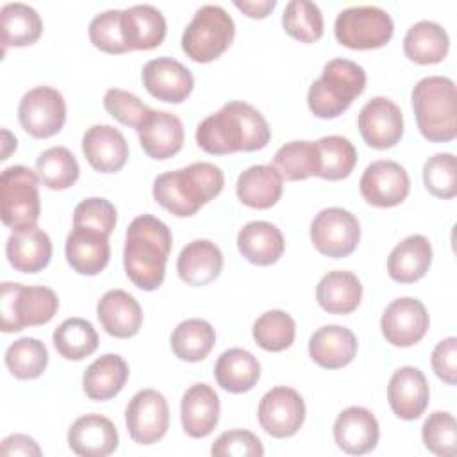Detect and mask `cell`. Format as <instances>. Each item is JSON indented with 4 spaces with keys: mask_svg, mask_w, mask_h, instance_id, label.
Here are the masks:
<instances>
[{
    "mask_svg": "<svg viewBox=\"0 0 457 457\" xmlns=\"http://www.w3.org/2000/svg\"><path fill=\"white\" fill-rule=\"evenodd\" d=\"M195 137L204 152L227 155L264 148L271 137V130L253 105L232 100L214 114L204 118L196 127Z\"/></svg>",
    "mask_w": 457,
    "mask_h": 457,
    "instance_id": "cell-1",
    "label": "cell"
},
{
    "mask_svg": "<svg viewBox=\"0 0 457 457\" xmlns=\"http://www.w3.org/2000/svg\"><path fill=\"white\" fill-rule=\"evenodd\" d=\"M171 245V230L159 218L141 214L130 221L125 234L123 266L136 287L155 291L162 284Z\"/></svg>",
    "mask_w": 457,
    "mask_h": 457,
    "instance_id": "cell-2",
    "label": "cell"
},
{
    "mask_svg": "<svg viewBox=\"0 0 457 457\" xmlns=\"http://www.w3.org/2000/svg\"><path fill=\"white\" fill-rule=\"evenodd\" d=\"M223 184L225 177L221 168L200 161L157 175L152 186V195L154 200L173 216L187 218L216 198L221 193Z\"/></svg>",
    "mask_w": 457,
    "mask_h": 457,
    "instance_id": "cell-3",
    "label": "cell"
},
{
    "mask_svg": "<svg viewBox=\"0 0 457 457\" xmlns=\"http://www.w3.org/2000/svg\"><path fill=\"white\" fill-rule=\"evenodd\" d=\"M411 102L421 136L432 143H448L457 136V95L448 77L430 75L416 82Z\"/></svg>",
    "mask_w": 457,
    "mask_h": 457,
    "instance_id": "cell-4",
    "label": "cell"
},
{
    "mask_svg": "<svg viewBox=\"0 0 457 457\" xmlns=\"http://www.w3.org/2000/svg\"><path fill=\"white\" fill-rule=\"evenodd\" d=\"M366 87V71L361 64L336 57L330 59L307 91L311 112L321 120H332L343 114Z\"/></svg>",
    "mask_w": 457,
    "mask_h": 457,
    "instance_id": "cell-5",
    "label": "cell"
},
{
    "mask_svg": "<svg viewBox=\"0 0 457 457\" xmlns=\"http://www.w3.org/2000/svg\"><path fill=\"white\" fill-rule=\"evenodd\" d=\"M59 309L57 295L45 286L0 284V328L5 334L48 323Z\"/></svg>",
    "mask_w": 457,
    "mask_h": 457,
    "instance_id": "cell-6",
    "label": "cell"
},
{
    "mask_svg": "<svg viewBox=\"0 0 457 457\" xmlns=\"http://www.w3.org/2000/svg\"><path fill=\"white\" fill-rule=\"evenodd\" d=\"M236 25L232 16L214 4L202 5L182 32V50L195 62L218 59L234 41Z\"/></svg>",
    "mask_w": 457,
    "mask_h": 457,
    "instance_id": "cell-7",
    "label": "cell"
},
{
    "mask_svg": "<svg viewBox=\"0 0 457 457\" xmlns=\"http://www.w3.org/2000/svg\"><path fill=\"white\" fill-rule=\"evenodd\" d=\"M2 221L12 232L36 227L41 214L39 177L27 166H9L0 175Z\"/></svg>",
    "mask_w": 457,
    "mask_h": 457,
    "instance_id": "cell-8",
    "label": "cell"
},
{
    "mask_svg": "<svg viewBox=\"0 0 457 457\" xmlns=\"http://www.w3.org/2000/svg\"><path fill=\"white\" fill-rule=\"evenodd\" d=\"M393 20L382 7L353 5L343 9L334 21L336 39L352 50L380 48L393 37Z\"/></svg>",
    "mask_w": 457,
    "mask_h": 457,
    "instance_id": "cell-9",
    "label": "cell"
},
{
    "mask_svg": "<svg viewBox=\"0 0 457 457\" xmlns=\"http://www.w3.org/2000/svg\"><path fill=\"white\" fill-rule=\"evenodd\" d=\"M359 239V220L343 207H327L311 221V241L321 255L348 257L357 248Z\"/></svg>",
    "mask_w": 457,
    "mask_h": 457,
    "instance_id": "cell-10",
    "label": "cell"
},
{
    "mask_svg": "<svg viewBox=\"0 0 457 457\" xmlns=\"http://www.w3.org/2000/svg\"><path fill=\"white\" fill-rule=\"evenodd\" d=\"M18 120L29 136L36 139L52 137L61 132L66 121V102L57 89L36 86L21 96Z\"/></svg>",
    "mask_w": 457,
    "mask_h": 457,
    "instance_id": "cell-11",
    "label": "cell"
},
{
    "mask_svg": "<svg viewBox=\"0 0 457 457\" xmlns=\"http://www.w3.org/2000/svg\"><path fill=\"white\" fill-rule=\"evenodd\" d=\"M257 418L266 434L277 439L295 436L305 421L302 395L287 386L270 389L259 402Z\"/></svg>",
    "mask_w": 457,
    "mask_h": 457,
    "instance_id": "cell-12",
    "label": "cell"
},
{
    "mask_svg": "<svg viewBox=\"0 0 457 457\" xmlns=\"http://www.w3.org/2000/svg\"><path fill=\"white\" fill-rule=\"evenodd\" d=\"M125 423L134 443L154 445L161 441L170 425L166 398L155 389L137 391L125 409Z\"/></svg>",
    "mask_w": 457,
    "mask_h": 457,
    "instance_id": "cell-13",
    "label": "cell"
},
{
    "mask_svg": "<svg viewBox=\"0 0 457 457\" xmlns=\"http://www.w3.org/2000/svg\"><path fill=\"white\" fill-rule=\"evenodd\" d=\"M359 189L362 198L375 207L400 205L411 191L405 168L395 161L378 159L366 166L361 175Z\"/></svg>",
    "mask_w": 457,
    "mask_h": 457,
    "instance_id": "cell-14",
    "label": "cell"
},
{
    "mask_svg": "<svg viewBox=\"0 0 457 457\" xmlns=\"http://www.w3.org/2000/svg\"><path fill=\"white\" fill-rule=\"evenodd\" d=\"M430 320L425 305L412 296L393 300L382 312L380 330L384 339L400 348H407L421 341L428 330Z\"/></svg>",
    "mask_w": 457,
    "mask_h": 457,
    "instance_id": "cell-15",
    "label": "cell"
},
{
    "mask_svg": "<svg viewBox=\"0 0 457 457\" xmlns=\"http://www.w3.org/2000/svg\"><path fill=\"white\" fill-rule=\"evenodd\" d=\"M357 127L368 146L387 150L403 136V114L393 100L373 96L361 107Z\"/></svg>",
    "mask_w": 457,
    "mask_h": 457,
    "instance_id": "cell-16",
    "label": "cell"
},
{
    "mask_svg": "<svg viewBox=\"0 0 457 457\" xmlns=\"http://www.w3.org/2000/svg\"><path fill=\"white\" fill-rule=\"evenodd\" d=\"M141 80L154 98L168 104L184 102L195 87L193 73L173 57L150 59L143 66Z\"/></svg>",
    "mask_w": 457,
    "mask_h": 457,
    "instance_id": "cell-17",
    "label": "cell"
},
{
    "mask_svg": "<svg viewBox=\"0 0 457 457\" xmlns=\"http://www.w3.org/2000/svg\"><path fill=\"white\" fill-rule=\"evenodd\" d=\"M428 398V382L420 368L402 366L391 375L387 384V402L400 420H418L425 412Z\"/></svg>",
    "mask_w": 457,
    "mask_h": 457,
    "instance_id": "cell-18",
    "label": "cell"
},
{
    "mask_svg": "<svg viewBox=\"0 0 457 457\" xmlns=\"http://www.w3.org/2000/svg\"><path fill=\"white\" fill-rule=\"evenodd\" d=\"M334 441L348 455L371 452L380 437L378 421L366 407L352 405L341 411L334 421Z\"/></svg>",
    "mask_w": 457,
    "mask_h": 457,
    "instance_id": "cell-19",
    "label": "cell"
},
{
    "mask_svg": "<svg viewBox=\"0 0 457 457\" xmlns=\"http://www.w3.org/2000/svg\"><path fill=\"white\" fill-rule=\"evenodd\" d=\"M82 154L93 170L116 173L127 164L129 143L118 129L93 125L82 136Z\"/></svg>",
    "mask_w": 457,
    "mask_h": 457,
    "instance_id": "cell-20",
    "label": "cell"
},
{
    "mask_svg": "<svg viewBox=\"0 0 457 457\" xmlns=\"http://www.w3.org/2000/svg\"><path fill=\"white\" fill-rule=\"evenodd\" d=\"M116 425L102 414H84L68 428V446L80 457H105L118 448Z\"/></svg>",
    "mask_w": 457,
    "mask_h": 457,
    "instance_id": "cell-21",
    "label": "cell"
},
{
    "mask_svg": "<svg viewBox=\"0 0 457 457\" xmlns=\"http://www.w3.org/2000/svg\"><path fill=\"white\" fill-rule=\"evenodd\" d=\"M96 316L102 328L118 339L134 337L143 323L139 302L123 289H109L96 303Z\"/></svg>",
    "mask_w": 457,
    "mask_h": 457,
    "instance_id": "cell-22",
    "label": "cell"
},
{
    "mask_svg": "<svg viewBox=\"0 0 457 457\" xmlns=\"http://www.w3.org/2000/svg\"><path fill=\"white\" fill-rule=\"evenodd\" d=\"M143 152L155 159L164 161L180 152L184 145V127L177 114L168 111H154L148 114L137 130Z\"/></svg>",
    "mask_w": 457,
    "mask_h": 457,
    "instance_id": "cell-23",
    "label": "cell"
},
{
    "mask_svg": "<svg viewBox=\"0 0 457 457\" xmlns=\"http://www.w3.org/2000/svg\"><path fill=\"white\" fill-rule=\"evenodd\" d=\"M64 253L68 264L79 275H98L111 257L109 236L91 228L73 227L66 236Z\"/></svg>",
    "mask_w": 457,
    "mask_h": 457,
    "instance_id": "cell-24",
    "label": "cell"
},
{
    "mask_svg": "<svg viewBox=\"0 0 457 457\" xmlns=\"http://www.w3.org/2000/svg\"><path fill=\"white\" fill-rule=\"evenodd\" d=\"M220 420V396L205 382L193 384L180 400V421L189 437H207Z\"/></svg>",
    "mask_w": 457,
    "mask_h": 457,
    "instance_id": "cell-25",
    "label": "cell"
},
{
    "mask_svg": "<svg viewBox=\"0 0 457 457\" xmlns=\"http://www.w3.org/2000/svg\"><path fill=\"white\" fill-rule=\"evenodd\" d=\"M121 36L129 50H152L166 37V20L150 4H137L121 11Z\"/></svg>",
    "mask_w": 457,
    "mask_h": 457,
    "instance_id": "cell-26",
    "label": "cell"
},
{
    "mask_svg": "<svg viewBox=\"0 0 457 457\" xmlns=\"http://www.w3.org/2000/svg\"><path fill=\"white\" fill-rule=\"evenodd\" d=\"M223 268V253L209 239H195L187 243L177 257V273L182 282L202 287L220 277Z\"/></svg>",
    "mask_w": 457,
    "mask_h": 457,
    "instance_id": "cell-27",
    "label": "cell"
},
{
    "mask_svg": "<svg viewBox=\"0 0 457 457\" xmlns=\"http://www.w3.org/2000/svg\"><path fill=\"white\" fill-rule=\"evenodd\" d=\"M355 353L357 337L346 327L323 325L309 337V355L318 366L325 370L348 366Z\"/></svg>",
    "mask_w": 457,
    "mask_h": 457,
    "instance_id": "cell-28",
    "label": "cell"
},
{
    "mask_svg": "<svg viewBox=\"0 0 457 457\" xmlns=\"http://www.w3.org/2000/svg\"><path fill=\"white\" fill-rule=\"evenodd\" d=\"M5 255L16 271L37 273L45 270L52 259L50 236L37 225L12 232L5 243Z\"/></svg>",
    "mask_w": 457,
    "mask_h": 457,
    "instance_id": "cell-29",
    "label": "cell"
},
{
    "mask_svg": "<svg viewBox=\"0 0 457 457\" xmlns=\"http://www.w3.org/2000/svg\"><path fill=\"white\" fill-rule=\"evenodd\" d=\"M432 264L430 241L421 234L402 239L387 257V273L395 282L412 284L423 278Z\"/></svg>",
    "mask_w": 457,
    "mask_h": 457,
    "instance_id": "cell-30",
    "label": "cell"
},
{
    "mask_svg": "<svg viewBox=\"0 0 457 457\" xmlns=\"http://www.w3.org/2000/svg\"><path fill=\"white\" fill-rule=\"evenodd\" d=\"M282 175L271 164H255L237 177L236 195L252 209H270L282 196Z\"/></svg>",
    "mask_w": 457,
    "mask_h": 457,
    "instance_id": "cell-31",
    "label": "cell"
},
{
    "mask_svg": "<svg viewBox=\"0 0 457 457\" xmlns=\"http://www.w3.org/2000/svg\"><path fill=\"white\" fill-rule=\"evenodd\" d=\"M129 378V364L118 353L95 359L82 375V389L89 400L105 402L114 398Z\"/></svg>",
    "mask_w": 457,
    "mask_h": 457,
    "instance_id": "cell-32",
    "label": "cell"
},
{
    "mask_svg": "<svg viewBox=\"0 0 457 457\" xmlns=\"http://www.w3.org/2000/svg\"><path fill=\"white\" fill-rule=\"evenodd\" d=\"M284 236L270 221H248L237 234L241 255L257 266L275 264L284 253Z\"/></svg>",
    "mask_w": 457,
    "mask_h": 457,
    "instance_id": "cell-33",
    "label": "cell"
},
{
    "mask_svg": "<svg viewBox=\"0 0 457 457\" xmlns=\"http://www.w3.org/2000/svg\"><path fill=\"white\" fill-rule=\"evenodd\" d=\"M361 298L362 284L352 271H328L316 286V300L328 314H350L359 307Z\"/></svg>",
    "mask_w": 457,
    "mask_h": 457,
    "instance_id": "cell-34",
    "label": "cell"
},
{
    "mask_svg": "<svg viewBox=\"0 0 457 457\" xmlns=\"http://www.w3.org/2000/svg\"><path fill=\"white\" fill-rule=\"evenodd\" d=\"M214 377L221 389L239 395L250 391L261 378V364L253 353L245 348L225 350L216 364Z\"/></svg>",
    "mask_w": 457,
    "mask_h": 457,
    "instance_id": "cell-35",
    "label": "cell"
},
{
    "mask_svg": "<svg viewBox=\"0 0 457 457\" xmlns=\"http://www.w3.org/2000/svg\"><path fill=\"white\" fill-rule=\"evenodd\" d=\"M450 48V37L446 30L430 20L416 21L409 27L403 37V54L416 64H437Z\"/></svg>",
    "mask_w": 457,
    "mask_h": 457,
    "instance_id": "cell-36",
    "label": "cell"
},
{
    "mask_svg": "<svg viewBox=\"0 0 457 457\" xmlns=\"http://www.w3.org/2000/svg\"><path fill=\"white\" fill-rule=\"evenodd\" d=\"M0 29L5 52L7 46L34 45L43 34V20L34 7L23 2H12L0 9Z\"/></svg>",
    "mask_w": 457,
    "mask_h": 457,
    "instance_id": "cell-37",
    "label": "cell"
},
{
    "mask_svg": "<svg viewBox=\"0 0 457 457\" xmlns=\"http://www.w3.org/2000/svg\"><path fill=\"white\" fill-rule=\"evenodd\" d=\"M216 343V332L212 325L200 318L180 321L170 337L173 353L186 362L204 361Z\"/></svg>",
    "mask_w": 457,
    "mask_h": 457,
    "instance_id": "cell-38",
    "label": "cell"
},
{
    "mask_svg": "<svg viewBox=\"0 0 457 457\" xmlns=\"http://www.w3.org/2000/svg\"><path fill=\"white\" fill-rule=\"evenodd\" d=\"M57 353L68 361H82L98 348V334L84 318L64 320L52 334Z\"/></svg>",
    "mask_w": 457,
    "mask_h": 457,
    "instance_id": "cell-39",
    "label": "cell"
},
{
    "mask_svg": "<svg viewBox=\"0 0 457 457\" xmlns=\"http://www.w3.org/2000/svg\"><path fill=\"white\" fill-rule=\"evenodd\" d=\"M286 180H305L318 175L320 154L316 141H289L282 145L271 164Z\"/></svg>",
    "mask_w": 457,
    "mask_h": 457,
    "instance_id": "cell-40",
    "label": "cell"
},
{
    "mask_svg": "<svg viewBox=\"0 0 457 457\" xmlns=\"http://www.w3.org/2000/svg\"><path fill=\"white\" fill-rule=\"evenodd\" d=\"M36 173L43 186L62 191L77 182L80 168L75 155L66 146H50L37 155Z\"/></svg>",
    "mask_w": 457,
    "mask_h": 457,
    "instance_id": "cell-41",
    "label": "cell"
},
{
    "mask_svg": "<svg viewBox=\"0 0 457 457\" xmlns=\"http://www.w3.org/2000/svg\"><path fill=\"white\" fill-rule=\"evenodd\" d=\"M320 154V170L316 177L325 180L346 179L357 162V150L348 137L323 136L316 141Z\"/></svg>",
    "mask_w": 457,
    "mask_h": 457,
    "instance_id": "cell-42",
    "label": "cell"
},
{
    "mask_svg": "<svg viewBox=\"0 0 457 457\" xmlns=\"http://www.w3.org/2000/svg\"><path fill=\"white\" fill-rule=\"evenodd\" d=\"M48 364V350L36 337H20L5 350V366L18 380H32L43 375Z\"/></svg>",
    "mask_w": 457,
    "mask_h": 457,
    "instance_id": "cell-43",
    "label": "cell"
},
{
    "mask_svg": "<svg viewBox=\"0 0 457 457\" xmlns=\"http://www.w3.org/2000/svg\"><path fill=\"white\" fill-rule=\"evenodd\" d=\"M295 334V320L287 312L278 309L266 311L255 320L252 327V336L255 343L266 352H284L293 345Z\"/></svg>",
    "mask_w": 457,
    "mask_h": 457,
    "instance_id": "cell-44",
    "label": "cell"
},
{
    "mask_svg": "<svg viewBox=\"0 0 457 457\" xmlns=\"http://www.w3.org/2000/svg\"><path fill=\"white\" fill-rule=\"evenodd\" d=\"M282 27L293 39L314 43L323 36V14L314 2L291 0L282 12Z\"/></svg>",
    "mask_w": 457,
    "mask_h": 457,
    "instance_id": "cell-45",
    "label": "cell"
},
{
    "mask_svg": "<svg viewBox=\"0 0 457 457\" xmlns=\"http://www.w3.org/2000/svg\"><path fill=\"white\" fill-rule=\"evenodd\" d=\"M425 448L439 457H453L457 452L455 418L446 411H434L421 427Z\"/></svg>",
    "mask_w": 457,
    "mask_h": 457,
    "instance_id": "cell-46",
    "label": "cell"
},
{
    "mask_svg": "<svg viewBox=\"0 0 457 457\" xmlns=\"http://www.w3.org/2000/svg\"><path fill=\"white\" fill-rule=\"evenodd\" d=\"M423 182L430 195L448 200L457 195V161L450 152L434 154L423 166Z\"/></svg>",
    "mask_w": 457,
    "mask_h": 457,
    "instance_id": "cell-47",
    "label": "cell"
},
{
    "mask_svg": "<svg viewBox=\"0 0 457 457\" xmlns=\"http://www.w3.org/2000/svg\"><path fill=\"white\" fill-rule=\"evenodd\" d=\"M104 109L121 125L132 127L136 132L141 129V125L152 112V109L145 105L134 93L120 87H111L105 91Z\"/></svg>",
    "mask_w": 457,
    "mask_h": 457,
    "instance_id": "cell-48",
    "label": "cell"
},
{
    "mask_svg": "<svg viewBox=\"0 0 457 457\" xmlns=\"http://www.w3.org/2000/svg\"><path fill=\"white\" fill-rule=\"evenodd\" d=\"M89 41L95 48L105 54H125L129 52L121 36V11H104L89 21Z\"/></svg>",
    "mask_w": 457,
    "mask_h": 457,
    "instance_id": "cell-49",
    "label": "cell"
},
{
    "mask_svg": "<svg viewBox=\"0 0 457 457\" xmlns=\"http://www.w3.org/2000/svg\"><path fill=\"white\" fill-rule=\"evenodd\" d=\"M116 218V207L109 200L100 196L84 198L73 209V227L91 228L105 236H111V232L114 230Z\"/></svg>",
    "mask_w": 457,
    "mask_h": 457,
    "instance_id": "cell-50",
    "label": "cell"
},
{
    "mask_svg": "<svg viewBox=\"0 0 457 457\" xmlns=\"http://www.w3.org/2000/svg\"><path fill=\"white\" fill-rule=\"evenodd\" d=\"M214 457H262L264 446L250 430H227L216 437L211 446Z\"/></svg>",
    "mask_w": 457,
    "mask_h": 457,
    "instance_id": "cell-51",
    "label": "cell"
},
{
    "mask_svg": "<svg viewBox=\"0 0 457 457\" xmlns=\"http://www.w3.org/2000/svg\"><path fill=\"white\" fill-rule=\"evenodd\" d=\"M430 364L437 378L453 386L457 382V339L453 336L439 341L430 355Z\"/></svg>",
    "mask_w": 457,
    "mask_h": 457,
    "instance_id": "cell-52",
    "label": "cell"
},
{
    "mask_svg": "<svg viewBox=\"0 0 457 457\" xmlns=\"http://www.w3.org/2000/svg\"><path fill=\"white\" fill-rule=\"evenodd\" d=\"M0 453L4 457H39L43 452L39 448V445L36 443V439H32L27 434H11L7 437H4L2 446H0Z\"/></svg>",
    "mask_w": 457,
    "mask_h": 457,
    "instance_id": "cell-53",
    "label": "cell"
},
{
    "mask_svg": "<svg viewBox=\"0 0 457 457\" xmlns=\"http://www.w3.org/2000/svg\"><path fill=\"white\" fill-rule=\"evenodd\" d=\"M234 5L248 18H266L277 5V0H236Z\"/></svg>",
    "mask_w": 457,
    "mask_h": 457,
    "instance_id": "cell-54",
    "label": "cell"
},
{
    "mask_svg": "<svg viewBox=\"0 0 457 457\" xmlns=\"http://www.w3.org/2000/svg\"><path fill=\"white\" fill-rule=\"evenodd\" d=\"M16 137L7 130V129H2V161H5V159H9V154L12 152V150H16Z\"/></svg>",
    "mask_w": 457,
    "mask_h": 457,
    "instance_id": "cell-55",
    "label": "cell"
}]
</instances>
